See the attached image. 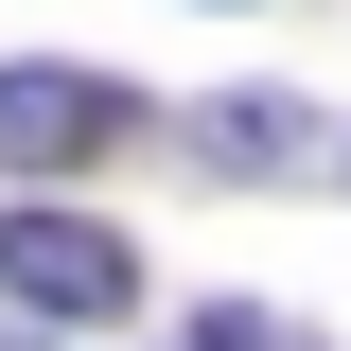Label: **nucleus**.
Returning <instances> with one entry per match:
<instances>
[{"mask_svg": "<svg viewBox=\"0 0 351 351\" xmlns=\"http://www.w3.org/2000/svg\"><path fill=\"white\" fill-rule=\"evenodd\" d=\"M193 141H211L228 176H263V158H299V106H193Z\"/></svg>", "mask_w": 351, "mask_h": 351, "instance_id": "3", "label": "nucleus"}, {"mask_svg": "<svg viewBox=\"0 0 351 351\" xmlns=\"http://www.w3.org/2000/svg\"><path fill=\"white\" fill-rule=\"evenodd\" d=\"M0 299L18 316H123L141 263H123V228H88V211H0Z\"/></svg>", "mask_w": 351, "mask_h": 351, "instance_id": "1", "label": "nucleus"}, {"mask_svg": "<svg viewBox=\"0 0 351 351\" xmlns=\"http://www.w3.org/2000/svg\"><path fill=\"white\" fill-rule=\"evenodd\" d=\"M193 351H281V334H263V316H228V299H211V316H193Z\"/></svg>", "mask_w": 351, "mask_h": 351, "instance_id": "4", "label": "nucleus"}, {"mask_svg": "<svg viewBox=\"0 0 351 351\" xmlns=\"http://www.w3.org/2000/svg\"><path fill=\"white\" fill-rule=\"evenodd\" d=\"M123 141V88L106 71H0V158L18 176H71V158H106Z\"/></svg>", "mask_w": 351, "mask_h": 351, "instance_id": "2", "label": "nucleus"}]
</instances>
